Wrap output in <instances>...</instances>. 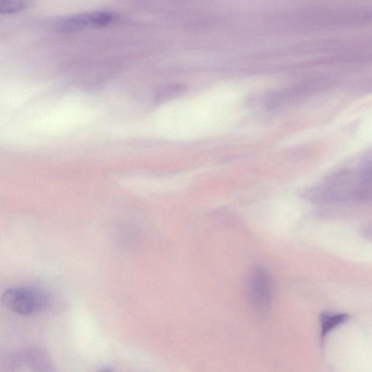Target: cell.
<instances>
[{"instance_id":"cell-1","label":"cell","mask_w":372,"mask_h":372,"mask_svg":"<svg viewBox=\"0 0 372 372\" xmlns=\"http://www.w3.org/2000/svg\"><path fill=\"white\" fill-rule=\"evenodd\" d=\"M2 301L8 309L15 313L32 315L47 308L48 297L37 288H11L3 293Z\"/></svg>"},{"instance_id":"cell-2","label":"cell","mask_w":372,"mask_h":372,"mask_svg":"<svg viewBox=\"0 0 372 372\" xmlns=\"http://www.w3.org/2000/svg\"><path fill=\"white\" fill-rule=\"evenodd\" d=\"M272 281L269 274L260 268L251 272L248 280L250 301L259 312L269 308L272 297Z\"/></svg>"},{"instance_id":"cell-3","label":"cell","mask_w":372,"mask_h":372,"mask_svg":"<svg viewBox=\"0 0 372 372\" xmlns=\"http://www.w3.org/2000/svg\"><path fill=\"white\" fill-rule=\"evenodd\" d=\"M116 16L108 12L86 14L67 18L58 24L56 28L60 33H73L87 27H101L109 25Z\"/></svg>"},{"instance_id":"cell-4","label":"cell","mask_w":372,"mask_h":372,"mask_svg":"<svg viewBox=\"0 0 372 372\" xmlns=\"http://www.w3.org/2000/svg\"><path fill=\"white\" fill-rule=\"evenodd\" d=\"M349 316L344 314L325 313L321 316V338H325L336 327L345 322Z\"/></svg>"},{"instance_id":"cell-5","label":"cell","mask_w":372,"mask_h":372,"mask_svg":"<svg viewBox=\"0 0 372 372\" xmlns=\"http://www.w3.org/2000/svg\"><path fill=\"white\" fill-rule=\"evenodd\" d=\"M185 91V87L181 85L164 86L156 92L154 94V101L158 104L169 101L182 95Z\"/></svg>"},{"instance_id":"cell-6","label":"cell","mask_w":372,"mask_h":372,"mask_svg":"<svg viewBox=\"0 0 372 372\" xmlns=\"http://www.w3.org/2000/svg\"><path fill=\"white\" fill-rule=\"evenodd\" d=\"M27 7V5L20 0H1L0 10L3 14L18 13Z\"/></svg>"},{"instance_id":"cell-7","label":"cell","mask_w":372,"mask_h":372,"mask_svg":"<svg viewBox=\"0 0 372 372\" xmlns=\"http://www.w3.org/2000/svg\"><path fill=\"white\" fill-rule=\"evenodd\" d=\"M362 173V177L372 183V153L365 159Z\"/></svg>"}]
</instances>
